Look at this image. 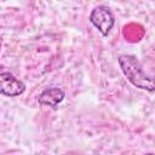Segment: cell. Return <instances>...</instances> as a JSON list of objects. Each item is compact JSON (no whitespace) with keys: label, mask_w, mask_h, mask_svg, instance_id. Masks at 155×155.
<instances>
[{"label":"cell","mask_w":155,"mask_h":155,"mask_svg":"<svg viewBox=\"0 0 155 155\" xmlns=\"http://www.w3.org/2000/svg\"><path fill=\"white\" fill-rule=\"evenodd\" d=\"M119 64L127 80L137 88L149 92L155 91V76L148 75L140 62L133 54H122L119 57Z\"/></svg>","instance_id":"obj_1"},{"label":"cell","mask_w":155,"mask_h":155,"mask_svg":"<svg viewBox=\"0 0 155 155\" xmlns=\"http://www.w3.org/2000/svg\"><path fill=\"white\" fill-rule=\"evenodd\" d=\"M90 22L99 30L102 35L107 36L114 27L115 18L107 6H97L91 11Z\"/></svg>","instance_id":"obj_2"},{"label":"cell","mask_w":155,"mask_h":155,"mask_svg":"<svg viewBox=\"0 0 155 155\" xmlns=\"http://www.w3.org/2000/svg\"><path fill=\"white\" fill-rule=\"evenodd\" d=\"M25 91V85L23 81L17 79L10 71L0 73V92L4 96L16 97Z\"/></svg>","instance_id":"obj_3"},{"label":"cell","mask_w":155,"mask_h":155,"mask_svg":"<svg viewBox=\"0 0 155 155\" xmlns=\"http://www.w3.org/2000/svg\"><path fill=\"white\" fill-rule=\"evenodd\" d=\"M64 97H65V93L62 88L50 87V88H46L45 91H42L39 94L38 101L42 105H48V107H52V108H57V105L64 99Z\"/></svg>","instance_id":"obj_4"},{"label":"cell","mask_w":155,"mask_h":155,"mask_svg":"<svg viewBox=\"0 0 155 155\" xmlns=\"http://www.w3.org/2000/svg\"><path fill=\"white\" fill-rule=\"evenodd\" d=\"M145 155H154V154H151V153H149V154H145Z\"/></svg>","instance_id":"obj_5"}]
</instances>
